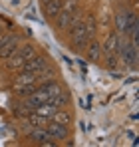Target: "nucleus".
<instances>
[{"instance_id": "9", "label": "nucleus", "mask_w": 139, "mask_h": 147, "mask_svg": "<svg viewBox=\"0 0 139 147\" xmlns=\"http://www.w3.org/2000/svg\"><path fill=\"white\" fill-rule=\"evenodd\" d=\"M44 4V14L48 18H56L62 10V0H48V2H42Z\"/></svg>"}, {"instance_id": "7", "label": "nucleus", "mask_w": 139, "mask_h": 147, "mask_svg": "<svg viewBox=\"0 0 139 147\" xmlns=\"http://www.w3.org/2000/svg\"><path fill=\"white\" fill-rule=\"evenodd\" d=\"M20 46V40H18V36L16 34H10V38L0 46V60H8L16 50Z\"/></svg>"}, {"instance_id": "11", "label": "nucleus", "mask_w": 139, "mask_h": 147, "mask_svg": "<svg viewBox=\"0 0 139 147\" xmlns=\"http://www.w3.org/2000/svg\"><path fill=\"white\" fill-rule=\"evenodd\" d=\"M72 16H74V12H68V10H60V14L54 18V20H56V26H58L60 30L68 28L70 22H72Z\"/></svg>"}, {"instance_id": "3", "label": "nucleus", "mask_w": 139, "mask_h": 147, "mask_svg": "<svg viewBox=\"0 0 139 147\" xmlns=\"http://www.w3.org/2000/svg\"><path fill=\"white\" fill-rule=\"evenodd\" d=\"M137 20V12L135 10H127V8H121L117 10L115 14V32L121 36H129V30L131 24Z\"/></svg>"}, {"instance_id": "2", "label": "nucleus", "mask_w": 139, "mask_h": 147, "mask_svg": "<svg viewBox=\"0 0 139 147\" xmlns=\"http://www.w3.org/2000/svg\"><path fill=\"white\" fill-rule=\"evenodd\" d=\"M32 56H36V48H34L32 44H22V46H18V50L6 60L8 72H20L22 66L32 58Z\"/></svg>"}, {"instance_id": "1", "label": "nucleus", "mask_w": 139, "mask_h": 147, "mask_svg": "<svg viewBox=\"0 0 139 147\" xmlns=\"http://www.w3.org/2000/svg\"><path fill=\"white\" fill-rule=\"evenodd\" d=\"M70 32V40H72V46L78 48H84L88 46V42L93 38V32H95V18L92 14L84 16L78 24H74L72 28H68Z\"/></svg>"}, {"instance_id": "5", "label": "nucleus", "mask_w": 139, "mask_h": 147, "mask_svg": "<svg viewBox=\"0 0 139 147\" xmlns=\"http://www.w3.org/2000/svg\"><path fill=\"white\" fill-rule=\"evenodd\" d=\"M50 66V62H48V56H40V54H36V56H32L26 64L22 66V70L20 72H28V74H38L40 70H44Z\"/></svg>"}, {"instance_id": "10", "label": "nucleus", "mask_w": 139, "mask_h": 147, "mask_svg": "<svg viewBox=\"0 0 139 147\" xmlns=\"http://www.w3.org/2000/svg\"><path fill=\"white\" fill-rule=\"evenodd\" d=\"M101 58V44L99 42H95V40H90L88 42V60L90 62H97Z\"/></svg>"}, {"instance_id": "4", "label": "nucleus", "mask_w": 139, "mask_h": 147, "mask_svg": "<svg viewBox=\"0 0 139 147\" xmlns=\"http://www.w3.org/2000/svg\"><path fill=\"white\" fill-rule=\"evenodd\" d=\"M28 139H32L34 143H38V145H56V141L50 137V133H48V129H46V125H34L28 133Z\"/></svg>"}, {"instance_id": "6", "label": "nucleus", "mask_w": 139, "mask_h": 147, "mask_svg": "<svg viewBox=\"0 0 139 147\" xmlns=\"http://www.w3.org/2000/svg\"><path fill=\"white\" fill-rule=\"evenodd\" d=\"M46 129L48 133H50V137L54 139V141H64V139H68L70 137V129L68 125H64V123H58V121H46Z\"/></svg>"}, {"instance_id": "13", "label": "nucleus", "mask_w": 139, "mask_h": 147, "mask_svg": "<svg viewBox=\"0 0 139 147\" xmlns=\"http://www.w3.org/2000/svg\"><path fill=\"white\" fill-rule=\"evenodd\" d=\"M105 60V68L107 70H115L117 68V54H101Z\"/></svg>"}, {"instance_id": "8", "label": "nucleus", "mask_w": 139, "mask_h": 147, "mask_svg": "<svg viewBox=\"0 0 139 147\" xmlns=\"http://www.w3.org/2000/svg\"><path fill=\"white\" fill-rule=\"evenodd\" d=\"M119 38H121V34H109L107 38H105V42L101 44V54H117V44H119Z\"/></svg>"}, {"instance_id": "12", "label": "nucleus", "mask_w": 139, "mask_h": 147, "mask_svg": "<svg viewBox=\"0 0 139 147\" xmlns=\"http://www.w3.org/2000/svg\"><path fill=\"white\" fill-rule=\"evenodd\" d=\"M52 119H54V121H58V123H64V125H70V123H72V113L66 111V109H60V107H58Z\"/></svg>"}, {"instance_id": "14", "label": "nucleus", "mask_w": 139, "mask_h": 147, "mask_svg": "<svg viewBox=\"0 0 139 147\" xmlns=\"http://www.w3.org/2000/svg\"><path fill=\"white\" fill-rule=\"evenodd\" d=\"M78 2H80V0H66V2L62 4V10H68V12H76V8H78Z\"/></svg>"}, {"instance_id": "15", "label": "nucleus", "mask_w": 139, "mask_h": 147, "mask_svg": "<svg viewBox=\"0 0 139 147\" xmlns=\"http://www.w3.org/2000/svg\"><path fill=\"white\" fill-rule=\"evenodd\" d=\"M42 2H48V0H42Z\"/></svg>"}]
</instances>
